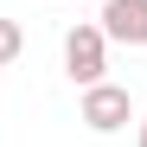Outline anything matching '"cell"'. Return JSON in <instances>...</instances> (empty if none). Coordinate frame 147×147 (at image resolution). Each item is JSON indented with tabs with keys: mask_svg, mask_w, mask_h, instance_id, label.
<instances>
[{
	"mask_svg": "<svg viewBox=\"0 0 147 147\" xmlns=\"http://www.w3.org/2000/svg\"><path fill=\"white\" fill-rule=\"evenodd\" d=\"M64 77L77 90H90V83L109 77V38H102L96 19H77V26L64 32Z\"/></svg>",
	"mask_w": 147,
	"mask_h": 147,
	"instance_id": "1",
	"label": "cell"
},
{
	"mask_svg": "<svg viewBox=\"0 0 147 147\" xmlns=\"http://www.w3.org/2000/svg\"><path fill=\"white\" fill-rule=\"evenodd\" d=\"M134 115H141L134 96L121 90V83H109V77L90 83V90L77 96V121H83L90 134H121V128H134Z\"/></svg>",
	"mask_w": 147,
	"mask_h": 147,
	"instance_id": "2",
	"label": "cell"
},
{
	"mask_svg": "<svg viewBox=\"0 0 147 147\" xmlns=\"http://www.w3.org/2000/svg\"><path fill=\"white\" fill-rule=\"evenodd\" d=\"M109 45H128V51H147V0H102L96 13Z\"/></svg>",
	"mask_w": 147,
	"mask_h": 147,
	"instance_id": "3",
	"label": "cell"
},
{
	"mask_svg": "<svg viewBox=\"0 0 147 147\" xmlns=\"http://www.w3.org/2000/svg\"><path fill=\"white\" fill-rule=\"evenodd\" d=\"M19 51H26V26H19V19H0V70H7Z\"/></svg>",
	"mask_w": 147,
	"mask_h": 147,
	"instance_id": "4",
	"label": "cell"
},
{
	"mask_svg": "<svg viewBox=\"0 0 147 147\" xmlns=\"http://www.w3.org/2000/svg\"><path fill=\"white\" fill-rule=\"evenodd\" d=\"M134 147H147V109L134 115Z\"/></svg>",
	"mask_w": 147,
	"mask_h": 147,
	"instance_id": "5",
	"label": "cell"
}]
</instances>
